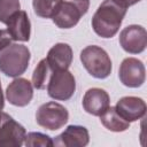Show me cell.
<instances>
[{"instance_id":"1","label":"cell","mask_w":147,"mask_h":147,"mask_svg":"<svg viewBox=\"0 0 147 147\" xmlns=\"http://www.w3.org/2000/svg\"><path fill=\"white\" fill-rule=\"evenodd\" d=\"M127 8L117 0H103L92 17V28L101 38H113L119 30Z\"/></svg>"},{"instance_id":"2","label":"cell","mask_w":147,"mask_h":147,"mask_svg":"<svg viewBox=\"0 0 147 147\" xmlns=\"http://www.w3.org/2000/svg\"><path fill=\"white\" fill-rule=\"evenodd\" d=\"M30 51L21 44H9L0 52V71L8 77L23 75L30 62Z\"/></svg>"},{"instance_id":"3","label":"cell","mask_w":147,"mask_h":147,"mask_svg":"<svg viewBox=\"0 0 147 147\" xmlns=\"http://www.w3.org/2000/svg\"><path fill=\"white\" fill-rule=\"evenodd\" d=\"M80 61L87 72L98 79H105L111 74V60L107 52L96 45L85 47L80 52Z\"/></svg>"},{"instance_id":"4","label":"cell","mask_w":147,"mask_h":147,"mask_svg":"<svg viewBox=\"0 0 147 147\" xmlns=\"http://www.w3.org/2000/svg\"><path fill=\"white\" fill-rule=\"evenodd\" d=\"M90 7V0H61L52 20L60 29L74 28Z\"/></svg>"},{"instance_id":"5","label":"cell","mask_w":147,"mask_h":147,"mask_svg":"<svg viewBox=\"0 0 147 147\" xmlns=\"http://www.w3.org/2000/svg\"><path fill=\"white\" fill-rule=\"evenodd\" d=\"M69 119V113L64 106L49 101L41 105L36 113V122L41 127L51 131L59 130L67 124Z\"/></svg>"},{"instance_id":"6","label":"cell","mask_w":147,"mask_h":147,"mask_svg":"<svg viewBox=\"0 0 147 147\" xmlns=\"http://www.w3.org/2000/svg\"><path fill=\"white\" fill-rule=\"evenodd\" d=\"M76 91V80L69 70L53 71L47 84V93L54 100H69Z\"/></svg>"},{"instance_id":"7","label":"cell","mask_w":147,"mask_h":147,"mask_svg":"<svg viewBox=\"0 0 147 147\" xmlns=\"http://www.w3.org/2000/svg\"><path fill=\"white\" fill-rule=\"evenodd\" d=\"M118 77L121 83L127 87H140L146 79L145 65L140 60L136 57H126L119 65Z\"/></svg>"},{"instance_id":"8","label":"cell","mask_w":147,"mask_h":147,"mask_svg":"<svg viewBox=\"0 0 147 147\" xmlns=\"http://www.w3.org/2000/svg\"><path fill=\"white\" fill-rule=\"evenodd\" d=\"M119 45L126 53H142L147 46L146 29L137 24H132L124 28L119 33Z\"/></svg>"},{"instance_id":"9","label":"cell","mask_w":147,"mask_h":147,"mask_svg":"<svg viewBox=\"0 0 147 147\" xmlns=\"http://www.w3.org/2000/svg\"><path fill=\"white\" fill-rule=\"evenodd\" d=\"M6 98L16 107H25L33 98L32 83L25 78L16 77L6 88Z\"/></svg>"},{"instance_id":"10","label":"cell","mask_w":147,"mask_h":147,"mask_svg":"<svg viewBox=\"0 0 147 147\" xmlns=\"http://www.w3.org/2000/svg\"><path fill=\"white\" fill-rule=\"evenodd\" d=\"M25 136L24 126L9 116L0 126V147H21Z\"/></svg>"},{"instance_id":"11","label":"cell","mask_w":147,"mask_h":147,"mask_svg":"<svg viewBox=\"0 0 147 147\" xmlns=\"http://www.w3.org/2000/svg\"><path fill=\"white\" fill-rule=\"evenodd\" d=\"M110 106L109 94L99 87L88 88L83 96V108L93 116L102 115Z\"/></svg>"},{"instance_id":"12","label":"cell","mask_w":147,"mask_h":147,"mask_svg":"<svg viewBox=\"0 0 147 147\" xmlns=\"http://www.w3.org/2000/svg\"><path fill=\"white\" fill-rule=\"evenodd\" d=\"M88 142V131L82 125H69L61 134L53 139V146L59 147H84Z\"/></svg>"},{"instance_id":"13","label":"cell","mask_w":147,"mask_h":147,"mask_svg":"<svg viewBox=\"0 0 147 147\" xmlns=\"http://www.w3.org/2000/svg\"><path fill=\"white\" fill-rule=\"evenodd\" d=\"M116 111L127 122H136L142 118L146 114V102L138 96H123L116 106Z\"/></svg>"},{"instance_id":"14","label":"cell","mask_w":147,"mask_h":147,"mask_svg":"<svg viewBox=\"0 0 147 147\" xmlns=\"http://www.w3.org/2000/svg\"><path fill=\"white\" fill-rule=\"evenodd\" d=\"M7 31L11 40L16 41H29L31 34V23L26 11L18 10L16 11L6 23Z\"/></svg>"},{"instance_id":"15","label":"cell","mask_w":147,"mask_h":147,"mask_svg":"<svg viewBox=\"0 0 147 147\" xmlns=\"http://www.w3.org/2000/svg\"><path fill=\"white\" fill-rule=\"evenodd\" d=\"M46 60L53 71L68 70L72 62V49L65 42H57L48 51Z\"/></svg>"},{"instance_id":"16","label":"cell","mask_w":147,"mask_h":147,"mask_svg":"<svg viewBox=\"0 0 147 147\" xmlns=\"http://www.w3.org/2000/svg\"><path fill=\"white\" fill-rule=\"evenodd\" d=\"M102 125L113 132H123L130 127V122L125 121L115 109V107H108V109L99 116Z\"/></svg>"},{"instance_id":"17","label":"cell","mask_w":147,"mask_h":147,"mask_svg":"<svg viewBox=\"0 0 147 147\" xmlns=\"http://www.w3.org/2000/svg\"><path fill=\"white\" fill-rule=\"evenodd\" d=\"M52 74H53V70L49 67L47 60L46 59L40 60L32 74V86L37 90L46 88Z\"/></svg>"},{"instance_id":"18","label":"cell","mask_w":147,"mask_h":147,"mask_svg":"<svg viewBox=\"0 0 147 147\" xmlns=\"http://www.w3.org/2000/svg\"><path fill=\"white\" fill-rule=\"evenodd\" d=\"M61 0H32L34 14L42 18H52Z\"/></svg>"},{"instance_id":"19","label":"cell","mask_w":147,"mask_h":147,"mask_svg":"<svg viewBox=\"0 0 147 147\" xmlns=\"http://www.w3.org/2000/svg\"><path fill=\"white\" fill-rule=\"evenodd\" d=\"M25 146L29 147H37V146H41V147H52L53 146V139L41 132H30L25 136V140H24Z\"/></svg>"},{"instance_id":"20","label":"cell","mask_w":147,"mask_h":147,"mask_svg":"<svg viewBox=\"0 0 147 147\" xmlns=\"http://www.w3.org/2000/svg\"><path fill=\"white\" fill-rule=\"evenodd\" d=\"M20 8L21 3L18 0H0V22L6 24Z\"/></svg>"},{"instance_id":"21","label":"cell","mask_w":147,"mask_h":147,"mask_svg":"<svg viewBox=\"0 0 147 147\" xmlns=\"http://www.w3.org/2000/svg\"><path fill=\"white\" fill-rule=\"evenodd\" d=\"M10 41H11V38H10L8 31L0 29V52H1L5 47H7V46L10 44Z\"/></svg>"},{"instance_id":"22","label":"cell","mask_w":147,"mask_h":147,"mask_svg":"<svg viewBox=\"0 0 147 147\" xmlns=\"http://www.w3.org/2000/svg\"><path fill=\"white\" fill-rule=\"evenodd\" d=\"M119 3H122L124 7H126V8H129L130 6H133V5H136V3H138L139 1H141V0H117Z\"/></svg>"},{"instance_id":"23","label":"cell","mask_w":147,"mask_h":147,"mask_svg":"<svg viewBox=\"0 0 147 147\" xmlns=\"http://www.w3.org/2000/svg\"><path fill=\"white\" fill-rule=\"evenodd\" d=\"M5 107V96L2 93V88H1V82H0V110H2Z\"/></svg>"},{"instance_id":"24","label":"cell","mask_w":147,"mask_h":147,"mask_svg":"<svg viewBox=\"0 0 147 147\" xmlns=\"http://www.w3.org/2000/svg\"><path fill=\"white\" fill-rule=\"evenodd\" d=\"M8 117H9L8 114H6V113H3L2 110H0V126H1V124H2Z\"/></svg>"}]
</instances>
